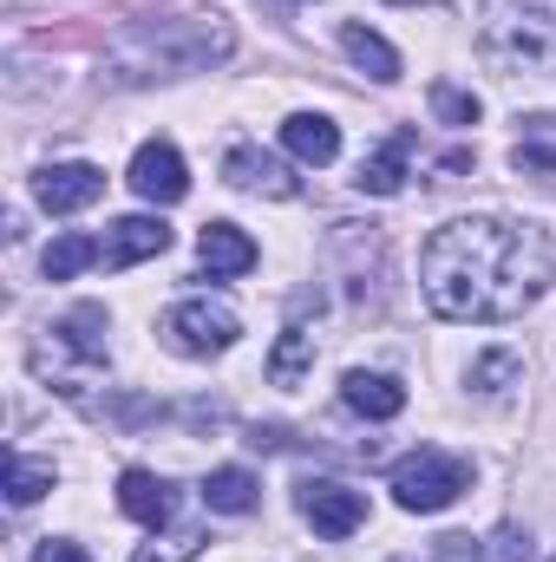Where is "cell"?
<instances>
[{
	"instance_id": "6da1fadb",
	"label": "cell",
	"mask_w": 556,
	"mask_h": 562,
	"mask_svg": "<svg viewBox=\"0 0 556 562\" xmlns=\"http://www.w3.org/2000/svg\"><path fill=\"white\" fill-rule=\"evenodd\" d=\"M556 281V249L537 223L518 216H458L432 229L419 256V288L438 321H518Z\"/></svg>"
},
{
	"instance_id": "7a4b0ae2",
	"label": "cell",
	"mask_w": 556,
	"mask_h": 562,
	"mask_svg": "<svg viewBox=\"0 0 556 562\" xmlns=\"http://www.w3.org/2000/svg\"><path fill=\"white\" fill-rule=\"evenodd\" d=\"M236 33L223 13H177V20H132L112 40V79L144 86L164 72H203L216 59H230Z\"/></svg>"
},
{
	"instance_id": "3957f363",
	"label": "cell",
	"mask_w": 556,
	"mask_h": 562,
	"mask_svg": "<svg viewBox=\"0 0 556 562\" xmlns=\"http://www.w3.org/2000/svg\"><path fill=\"white\" fill-rule=\"evenodd\" d=\"M478 46L498 72H556V0H485Z\"/></svg>"
},
{
	"instance_id": "277c9868",
	"label": "cell",
	"mask_w": 556,
	"mask_h": 562,
	"mask_svg": "<svg viewBox=\"0 0 556 562\" xmlns=\"http://www.w3.org/2000/svg\"><path fill=\"white\" fill-rule=\"evenodd\" d=\"M26 360H33V373H40L46 386H59L66 400H79V393H86V380L112 360V353H105V307H92V301H86V307H73L66 321H53V327L33 340V353H26Z\"/></svg>"
},
{
	"instance_id": "5b68a950",
	"label": "cell",
	"mask_w": 556,
	"mask_h": 562,
	"mask_svg": "<svg viewBox=\"0 0 556 562\" xmlns=\"http://www.w3.org/2000/svg\"><path fill=\"white\" fill-rule=\"evenodd\" d=\"M471 491V458L445 451V445H419L393 464V504L413 510V517H432L445 504H458Z\"/></svg>"
},
{
	"instance_id": "8992f818",
	"label": "cell",
	"mask_w": 556,
	"mask_h": 562,
	"mask_svg": "<svg viewBox=\"0 0 556 562\" xmlns=\"http://www.w3.org/2000/svg\"><path fill=\"white\" fill-rule=\"evenodd\" d=\"M236 334H243L236 307H230V301H210V294H190V301H177V307L164 314V347H170V353H184V360L230 353V347H236Z\"/></svg>"
},
{
	"instance_id": "52a82bcc",
	"label": "cell",
	"mask_w": 556,
	"mask_h": 562,
	"mask_svg": "<svg viewBox=\"0 0 556 562\" xmlns=\"http://www.w3.org/2000/svg\"><path fill=\"white\" fill-rule=\"evenodd\" d=\"M294 504H301V517L314 524V537H327V543H347V537L367 524V491H354V484H341V477H308V484L294 491Z\"/></svg>"
},
{
	"instance_id": "ba28073f",
	"label": "cell",
	"mask_w": 556,
	"mask_h": 562,
	"mask_svg": "<svg viewBox=\"0 0 556 562\" xmlns=\"http://www.w3.org/2000/svg\"><path fill=\"white\" fill-rule=\"evenodd\" d=\"M132 190H138L144 203H157V210H170V203H184L190 196V170H184V150L164 138L138 144V157H132Z\"/></svg>"
},
{
	"instance_id": "9c48e42d",
	"label": "cell",
	"mask_w": 556,
	"mask_h": 562,
	"mask_svg": "<svg viewBox=\"0 0 556 562\" xmlns=\"http://www.w3.org/2000/svg\"><path fill=\"white\" fill-rule=\"evenodd\" d=\"M99 196H105V170L99 164H46L33 177V203L53 210V216H73V210H86Z\"/></svg>"
},
{
	"instance_id": "30bf717a",
	"label": "cell",
	"mask_w": 556,
	"mask_h": 562,
	"mask_svg": "<svg viewBox=\"0 0 556 562\" xmlns=\"http://www.w3.org/2000/svg\"><path fill=\"white\" fill-rule=\"evenodd\" d=\"M164 249H170V223L164 216H119L105 229V243H99V262L119 276V269H138V262L164 256Z\"/></svg>"
},
{
	"instance_id": "8fae6325",
	"label": "cell",
	"mask_w": 556,
	"mask_h": 562,
	"mask_svg": "<svg viewBox=\"0 0 556 562\" xmlns=\"http://www.w3.org/2000/svg\"><path fill=\"white\" fill-rule=\"evenodd\" d=\"M223 177H230L236 190H249V196H276V203L301 196V177H294V170H288L281 157L256 150V144H236V150L223 157Z\"/></svg>"
},
{
	"instance_id": "7c38bea8",
	"label": "cell",
	"mask_w": 556,
	"mask_h": 562,
	"mask_svg": "<svg viewBox=\"0 0 556 562\" xmlns=\"http://www.w3.org/2000/svg\"><path fill=\"white\" fill-rule=\"evenodd\" d=\"M119 510L144 524V530H170V517H177V484L170 477H157V471H144L132 464L125 477H119Z\"/></svg>"
},
{
	"instance_id": "4fadbf2b",
	"label": "cell",
	"mask_w": 556,
	"mask_h": 562,
	"mask_svg": "<svg viewBox=\"0 0 556 562\" xmlns=\"http://www.w3.org/2000/svg\"><path fill=\"white\" fill-rule=\"evenodd\" d=\"M413 144H419V132L413 125H400L380 150L360 157V177H354V183H360L367 196H400V190H407V170H413Z\"/></svg>"
},
{
	"instance_id": "5bb4252c",
	"label": "cell",
	"mask_w": 556,
	"mask_h": 562,
	"mask_svg": "<svg viewBox=\"0 0 556 562\" xmlns=\"http://www.w3.org/2000/svg\"><path fill=\"white\" fill-rule=\"evenodd\" d=\"M341 406L360 413V419H374V425L400 419V413H407V386H400L393 373H360V367H354V373L341 380Z\"/></svg>"
},
{
	"instance_id": "9a60e30c",
	"label": "cell",
	"mask_w": 556,
	"mask_h": 562,
	"mask_svg": "<svg viewBox=\"0 0 556 562\" xmlns=\"http://www.w3.org/2000/svg\"><path fill=\"white\" fill-rule=\"evenodd\" d=\"M197 262H203V276L210 281L249 276V269H256V243H249L236 223H203V236H197Z\"/></svg>"
},
{
	"instance_id": "2e32d148",
	"label": "cell",
	"mask_w": 556,
	"mask_h": 562,
	"mask_svg": "<svg viewBox=\"0 0 556 562\" xmlns=\"http://www.w3.org/2000/svg\"><path fill=\"white\" fill-rule=\"evenodd\" d=\"M281 144H288V157H301V164H334L341 157V125L334 119H321V112H294L288 125H281Z\"/></svg>"
},
{
	"instance_id": "e0dca14e",
	"label": "cell",
	"mask_w": 556,
	"mask_h": 562,
	"mask_svg": "<svg viewBox=\"0 0 556 562\" xmlns=\"http://www.w3.org/2000/svg\"><path fill=\"white\" fill-rule=\"evenodd\" d=\"M197 497H203L216 517H249V510H256V497H263V484H256L243 464H223V471H210V477H203V491H197Z\"/></svg>"
},
{
	"instance_id": "ac0fdd59",
	"label": "cell",
	"mask_w": 556,
	"mask_h": 562,
	"mask_svg": "<svg viewBox=\"0 0 556 562\" xmlns=\"http://www.w3.org/2000/svg\"><path fill=\"white\" fill-rule=\"evenodd\" d=\"M341 46H347V59H354L374 86H393V79H400V53H393L380 33H367L360 20H347V26H341Z\"/></svg>"
},
{
	"instance_id": "d6986e66",
	"label": "cell",
	"mask_w": 556,
	"mask_h": 562,
	"mask_svg": "<svg viewBox=\"0 0 556 562\" xmlns=\"http://www.w3.org/2000/svg\"><path fill=\"white\" fill-rule=\"evenodd\" d=\"M308 367H314V334L294 321V327H281L276 353H269V386H281V393H294L301 380H308Z\"/></svg>"
},
{
	"instance_id": "ffe728a7",
	"label": "cell",
	"mask_w": 556,
	"mask_h": 562,
	"mask_svg": "<svg viewBox=\"0 0 556 562\" xmlns=\"http://www.w3.org/2000/svg\"><path fill=\"white\" fill-rule=\"evenodd\" d=\"M92 262H99V243L79 236V229H66V236L46 249V281H73L79 269H92Z\"/></svg>"
},
{
	"instance_id": "44dd1931",
	"label": "cell",
	"mask_w": 556,
	"mask_h": 562,
	"mask_svg": "<svg viewBox=\"0 0 556 562\" xmlns=\"http://www.w3.org/2000/svg\"><path fill=\"white\" fill-rule=\"evenodd\" d=\"M203 530H151V543H144L132 562H197L203 557Z\"/></svg>"
},
{
	"instance_id": "7402d4cb",
	"label": "cell",
	"mask_w": 556,
	"mask_h": 562,
	"mask_svg": "<svg viewBox=\"0 0 556 562\" xmlns=\"http://www.w3.org/2000/svg\"><path fill=\"white\" fill-rule=\"evenodd\" d=\"M46 491H53V464L13 451V458H7V497H13V504H40Z\"/></svg>"
},
{
	"instance_id": "603a6c76",
	"label": "cell",
	"mask_w": 556,
	"mask_h": 562,
	"mask_svg": "<svg viewBox=\"0 0 556 562\" xmlns=\"http://www.w3.org/2000/svg\"><path fill=\"white\" fill-rule=\"evenodd\" d=\"M511 380H524V360L511 347H491L485 360H471V386L478 393H511Z\"/></svg>"
},
{
	"instance_id": "cb8c5ba5",
	"label": "cell",
	"mask_w": 556,
	"mask_h": 562,
	"mask_svg": "<svg viewBox=\"0 0 556 562\" xmlns=\"http://www.w3.org/2000/svg\"><path fill=\"white\" fill-rule=\"evenodd\" d=\"M478 99L465 92V86H452V79H432V119L438 125H478Z\"/></svg>"
},
{
	"instance_id": "d4e9b609",
	"label": "cell",
	"mask_w": 556,
	"mask_h": 562,
	"mask_svg": "<svg viewBox=\"0 0 556 562\" xmlns=\"http://www.w3.org/2000/svg\"><path fill=\"white\" fill-rule=\"evenodd\" d=\"M511 170H518V177H544V183H556V144L524 138L518 150H511Z\"/></svg>"
},
{
	"instance_id": "484cf974",
	"label": "cell",
	"mask_w": 556,
	"mask_h": 562,
	"mask_svg": "<svg viewBox=\"0 0 556 562\" xmlns=\"http://www.w3.org/2000/svg\"><path fill=\"white\" fill-rule=\"evenodd\" d=\"M432 562H485V543H478V537H465V530H452V537H438V543H432Z\"/></svg>"
},
{
	"instance_id": "4316f807",
	"label": "cell",
	"mask_w": 556,
	"mask_h": 562,
	"mask_svg": "<svg viewBox=\"0 0 556 562\" xmlns=\"http://www.w3.org/2000/svg\"><path fill=\"white\" fill-rule=\"evenodd\" d=\"M498 562H531V530L504 524V530H498Z\"/></svg>"
},
{
	"instance_id": "83f0119b",
	"label": "cell",
	"mask_w": 556,
	"mask_h": 562,
	"mask_svg": "<svg viewBox=\"0 0 556 562\" xmlns=\"http://www.w3.org/2000/svg\"><path fill=\"white\" fill-rule=\"evenodd\" d=\"M33 562H92L79 543H66V537H46L40 550H33Z\"/></svg>"
},
{
	"instance_id": "f1b7e54d",
	"label": "cell",
	"mask_w": 556,
	"mask_h": 562,
	"mask_svg": "<svg viewBox=\"0 0 556 562\" xmlns=\"http://www.w3.org/2000/svg\"><path fill=\"white\" fill-rule=\"evenodd\" d=\"M249 445H256V451H288L294 438H288L281 425H249Z\"/></svg>"
},
{
	"instance_id": "f546056e",
	"label": "cell",
	"mask_w": 556,
	"mask_h": 562,
	"mask_svg": "<svg viewBox=\"0 0 556 562\" xmlns=\"http://www.w3.org/2000/svg\"><path fill=\"white\" fill-rule=\"evenodd\" d=\"M400 7H432V0H400Z\"/></svg>"
},
{
	"instance_id": "4dcf8cb0",
	"label": "cell",
	"mask_w": 556,
	"mask_h": 562,
	"mask_svg": "<svg viewBox=\"0 0 556 562\" xmlns=\"http://www.w3.org/2000/svg\"><path fill=\"white\" fill-rule=\"evenodd\" d=\"M400 562H413V557H400Z\"/></svg>"
}]
</instances>
